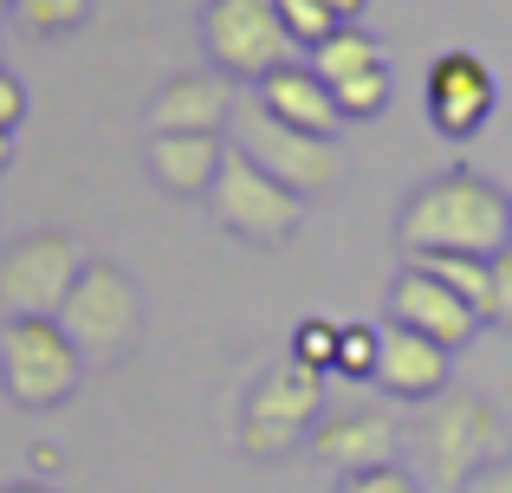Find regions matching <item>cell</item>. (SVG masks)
Returning <instances> with one entry per match:
<instances>
[{"instance_id":"cell-1","label":"cell","mask_w":512,"mask_h":493,"mask_svg":"<svg viewBox=\"0 0 512 493\" xmlns=\"http://www.w3.org/2000/svg\"><path fill=\"white\" fill-rule=\"evenodd\" d=\"M396 234L409 260L415 253H487L493 260L512 234V195L480 169H441L402 202Z\"/></svg>"},{"instance_id":"cell-2","label":"cell","mask_w":512,"mask_h":493,"mask_svg":"<svg viewBox=\"0 0 512 493\" xmlns=\"http://www.w3.org/2000/svg\"><path fill=\"white\" fill-rule=\"evenodd\" d=\"M85 357L59 318H0V390L20 409H59L78 396Z\"/></svg>"},{"instance_id":"cell-3","label":"cell","mask_w":512,"mask_h":493,"mask_svg":"<svg viewBox=\"0 0 512 493\" xmlns=\"http://www.w3.org/2000/svg\"><path fill=\"white\" fill-rule=\"evenodd\" d=\"M59 325L65 338L78 344V357H98V364H117V357L137 351L143 338V292L124 266L111 260H85L78 286L65 292L59 305Z\"/></svg>"},{"instance_id":"cell-4","label":"cell","mask_w":512,"mask_h":493,"mask_svg":"<svg viewBox=\"0 0 512 493\" xmlns=\"http://www.w3.org/2000/svg\"><path fill=\"white\" fill-rule=\"evenodd\" d=\"M318 416H325V377L286 357L279 370H266L253 383L247 409H240V448L253 461H286L312 442Z\"/></svg>"},{"instance_id":"cell-5","label":"cell","mask_w":512,"mask_h":493,"mask_svg":"<svg viewBox=\"0 0 512 493\" xmlns=\"http://www.w3.org/2000/svg\"><path fill=\"white\" fill-rule=\"evenodd\" d=\"M234 150H247L253 163L266 169L273 182H286L292 195H325V189H338L344 182V150H338V137H305V130H292V124H279V117H266L260 111V98L253 104H234Z\"/></svg>"},{"instance_id":"cell-6","label":"cell","mask_w":512,"mask_h":493,"mask_svg":"<svg viewBox=\"0 0 512 493\" xmlns=\"http://www.w3.org/2000/svg\"><path fill=\"white\" fill-rule=\"evenodd\" d=\"M201 52L221 78L260 85L266 72L292 65V33L279 26L273 0H208L201 7Z\"/></svg>"},{"instance_id":"cell-7","label":"cell","mask_w":512,"mask_h":493,"mask_svg":"<svg viewBox=\"0 0 512 493\" xmlns=\"http://www.w3.org/2000/svg\"><path fill=\"white\" fill-rule=\"evenodd\" d=\"M208 208H214V221H221L227 234H240V241H253V247L292 241L299 221H305V195H292L286 182H273L247 150H234V143H227L221 182L208 189Z\"/></svg>"},{"instance_id":"cell-8","label":"cell","mask_w":512,"mask_h":493,"mask_svg":"<svg viewBox=\"0 0 512 493\" xmlns=\"http://www.w3.org/2000/svg\"><path fill=\"white\" fill-rule=\"evenodd\" d=\"M78 273H85V253L65 228L20 234L0 253V318H59Z\"/></svg>"},{"instance_id":"cell-9","label":"cell","mask_w":512,"mask_h":493,"mask_svg":"<svg viewBox=\"0 0 512 493\" xmlns=\"http://www.w3.org/2000/svg\"><path fill=\"white\" fill-rule=\"evenodd\" d=\"M500 455V416H493L480 396H435L422 422V468L435 487L467 493L487 461Z\"/></svg>"},{"instance_id":"cell-10","label":"cell","mask_w":512,"mask_h":493,"mask_svg":"<svg viewBox=\"0 0 512 493\" xmlns=\"http://www.w3.org/2000/svg\"><path fill=\"white\" fill-rule=\"evenodd\" d=\"M389 325L422 331V338H435L441 351H461V344H474V331L487 325V318H480L454 286H441L435 273H422V266H402L396 286H389Z\"/></svg>"},{"instance_id":"cell-11","label":"cell","mask_w":512,"mask_h":493,"mask_svg":"<svg viewBox=\"0 0 512 493\" xmlns=\"http://www.w3.org/2000/svg\"><path fill=\"white\" fill-rule=\"evenodd\" d=\"M493 104H500V85H493L487 59H474V52H441L435 65H428V117H435L441 137H474L480 124L493 117Z\"/></svg>"},{"instance_id":"cell-12","label":"cell","mask_w":512,"mask_h":493,"mask_svg":"<svg viewBox=\"0 0 512 493\" xmlns=\"http://www.w3.org/2000/svg\"><path fill=\"white\" fill-rule=\"evenodd\" d=\"M305 448L338 474H363V468H389L402 455V429L383 409H331V416H318Z\"/></svg>"},{"instance_id":"cell-13","label":"cell","mask_w":512,"mask_h":493,"mask_svg":"<svg viewBox=\"0 0 512 493\" xmlns=\"http://www.w3.org/2000/svg\"><path fill=\"white\" fill-rule=\"evenodd\" d=\"M448 357L435 338L422 331H402V325H383V351H376V390L396 396V403H435L448 396Z\"/></svg>"},{"instance_id":"cell-14","label":"cell","mask_w":512,"mask_h":493,"mask_svg":"<svg viewBox=\"0 0 512 493\" xmlns=\"http://www.w3.org/2000/svg\"><path fill=\"white\" fill-rule=\"evenodd\" d=\"M143 163H150L156 189L208 195L214 182H221V163H227V130H156Z\"/></svg>"},{"instance_id":"cell-15","label":"cell","mask_w":512,"mask_h":493,"mask_svg":"<svg viewBox=\"0 0 512 493\" xmlns=\"http://www.w3.org/2000/svg\"><path fill=\"white\" fill-rule=\"evenodd\" d=\"M253 98H260L266 117L305 130V137H338L344 130L338 98H331V85L312 72V65H279V72H266L260 85H253Z\"/></svg>"},{"instance_id":"cell-16","label":"cell","mask_w":512,"mask_h":493,"mask_svg":"<svg viewBox=\"0 0 512 493\" xmlns=\"http://www.w3.org/2000/svg\"><path fill=\"white\" fill-rule=\"evenodd\" d=\"M234 78L208 72H175L163 91L150 98V130H227L234 117Z\"/></svg>"},{"instance_id":"cell-17","label":"cell","mask_w":512,"mask_h":493,"mask_svg":"<svg viewBox=\"0 0 512 493\" xmlns=\"http://www.w3.org/2000/svg\"><path fill=\"white\" fill-rule=\"evenodd\" d=\"M409 266H422V273H435L441 286H454L493 325V260L487 253H415Z\"/></svg>"},{"instance_id":"cell-18","label":"cell","mask_w":512,"mask_h":493,"mask_svg":"<svg viewBox=\"0 0 512 493\" xmlns=\"http://www.w3.org/2000/svg\"><path fill=\"white\" fill-rule=\"evenodd\" d=\"M370 65H389L383 39H376L370 26H338L325 46H312V72L325 78V85H338V78H350V72H370Z\"/></svg>"},{"instance_id":"cell-19","label":"cell","mask_w":512,"mask_h":493,"mask_svg":"<svg viewBox=\"0 0 512 493\" xmlns=\"http://www.w3.org/2000/svg\"><path fill=\"white\" fill-rule=\"evenodd\" d=\"M13 20L33 39H59V33H78L91 20V0H13Z\"/></svg>"},{"instance_id":"cell-20","label":"cell","mask_w":512,"mask_h":493,"mask_svg":"<svg viewBox=\"0 0 512 493\" xmlns=\"http://www.w3.org/2000/svg\"><path fill=\"white\" fill-rule=\"evenodd\" d=\"M331 98H338L344 124H357V117H376L389 104V65H370V72H350L331 85Z\"/></svg>"},{"instance_id":"cell-21","label":"cell","mask_w":512,"mask_h":493,"mask_svg":"<svg viewBox=\"0 0 512 493\" xmlns=\"http://www.w3.org/2000/svg\"><path fill=\"white\" fill-rule=\"evenodd\" d=\"M273 7H279V26L292 33V46H305V52H312V46H325V39L344 26L338 13L325 7V0H273Z\"/></svg>"},{"instance_id":"cell-22","label":"cell","mask_w":512,"mask_h":493,"mask_svg":"<svg viewBox=\"0 0 512 493\" xmlns=\"http://www.w3.org/2000/svg\"><path fill=\"white\" fill-rule=\"evenodd\" d=\"M338 331L344 325H331V318H299L292 325V364H305V370H338Z\"/></svg>"},{"instance_id":"cell-23","label":"cell","mask_w":512,"mask_h":493,"mask_svg":"<svg viewBox=\"0 0 512 493\" xmlns=\"http://www.w3.org/2000/svg\"><path fill=\"white\" fill-rule=\"evenodd\" d=\"M376 351H383V325H344L338 331V377H350V383L376 377Z\"/></svg>"},{"instance_id":"cell-24","label":"cell","mask_w":512,"mask_h":493,"mask_svg":"<svg viewBox=\"0 0 512 493\" xmlns=\"http://www.w3.org/2000/svg\"><path fill=\"white\" fill-rule=\"evenodd\" d=\"M338 493H422V474H409L402 461H389V468H363V474H344Z\"/></svg>"},{"instance_id":"cell-25","label":"cell","mask_w":512,"mask_h":493,"mask_svg":"<svg viewBox=\"0 0 512 493\" xmlns=\"http://www.w3.org/2000/svg\"><path fill=\"white\" fill-rule=\"evenodd\" d=\"M20 124H26V85H20V78L7 72V65H0V130L13 137Z\"/></svg>"},{"instance_id":"cell-26","label":"cell","mask_w":512,"mask_h":493,"mask_svg":"<svg viewBox=\"0 0 512 493\" xmlns=\"http://www.w3.org/2000/svg\"><path fill=\"white\" fill-rule=\"evenodd\" d=\"M493 325H512V247L493 253Z\"/></svg>"},{"instance_id":"cell-27","label":"cell","mask_w":512,"mask_h":493,"mask_svg":"<svg viewBox=\"0 0 512 493\" xmlns=\"http://www.w3.org/2000/svg\"><path fill=\"white\" fill-rule=\"evenodd\" d=\"M467 493H512V455H493L487 468L467 481Z\"/></svg>"},{"instance_id":"cell-28","label":"cell","mask_w":512,"mask_h":493,"mask_svg":"<svg viewBox=\"0 0 512 493\" xmlns=\"http://www.w3.org/2000/svg\"><path fill=\"white\" fill-rule=\"evenodd\" d=\"M325 7H331V13H338V20H344V26H357V20H363V13H370V0H325Z\"/></svg>"},{"instance_id":"cell-29","label":"cell","mask_w":512,"mask_h":493,"mask_svg":"<svg viewBox=\"0 0 512 493\" xmlns=\"http://www.w3.org/2000/svg\"><path fill=\"white\" fill-rule=\"evenodd\" d=\"M0 493H52L46 481H13V487H0Z\"/></svg>"},{"instance_id":"cell-30","label":"cell","mask_w":512,"mask_h":493,"mask_svg":"<svg viewBox=\"0 0 512 493\" xmlns=\"http://www.w3.org/2000/svg\"><path fill=\"white\" fill-rule=\"evenodd\" d=\"M13 163V137H7V130H0V169H7Z\"/></svg>"},{"instance_id":"cell-31","label":"cell","mask_w":512,"mask_h":493,"mask_svg":"<svg viewBox=\"0 0 512 493\" xmlns=\"http://www.w3.org/2000/svg\"><path fill=\"white\" fill-rule=\"evenodd\" d=\"M7 13H13V0H0V20H7Z\"/></svg>"},{"instance_id":"cell-32","label":"cell","mask_w":512,"mask_h":493,"mask_svg":"<svg viewBox=\"0 0 512 493\" xmlns=\"http://www.w3.org/2000/svg\"><path fill=\"white\" fill-rule=\"evenodd\" d=\"M506 247H512V234H506Z\"/></svg>"}]
</instances>
